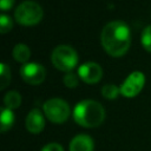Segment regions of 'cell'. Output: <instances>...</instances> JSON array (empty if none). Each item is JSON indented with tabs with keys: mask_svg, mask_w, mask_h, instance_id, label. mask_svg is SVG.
Segmentation results:
<instances>
[{
	"mask_svg": "<svg viewBox=\"0 0 151 151\" xmlns=\"http://www.w3.org/2000/svg\"><path fill=\"white\" fill-rule=\"evenodd\" d=\"M14 123V113L11 109L7 107H1V117H0V131L6 132L8 131Z\"/></svg>",
	"mask_w": 151,
	"mask_h": 151,
	"instance_id": "obj_11",
	"label": "cell"
},
{
	"mask_svg": "<svg viewBox=\"0 0 151 151\" xmlns=\"http://www.w3.org/2000/svg\"><path fill=\"white\" fill-rule=\"evenodd\" d=\"M42 8L41 6L32 0H25L18 5L14 11L15 20L25 26H32L38 24L42 19Z\"/></svg>",
	"mask_w": 151,
	"mask_h": 151,
	"instance_id": "obj_3",
	"label": "cell"
},
{
	"mask_svg": "<svg viewBox=\"0 0 151 151\" xmlns=\"http://www.w3.org/2000/svg\"><path fill=\"white\" fill-rule=\"evenodd\" d=\"M63 81L65 84V86L72 88V87H76L78 85V76L76 73H72V72H68L64 76L63 78Z\"/></svg>",
	"mask_w": 151,
	"mask_h": 151,
	"instance_id": "obj_18",
	"label": "cell"
},
{
	"mask_svg": "<svg viewBox=\"0 0 151 151\" xmlns=\"http://www.w3.org/2000/svg\"><path fill=\"white\" fill-rule=\"evenodd\" d=\"M12 27H13L12 19L8 15H6L5 13H2L0 15V32L2 34L4 33H7V32H9L12 29Z\"/></svg>",
	"mask_w": 151,
	"mask_h": 151,
	"instance_id": "obj_17",
	"label": "cell"
},
{
	"mask_svg": "<svg viewBox=\"0 0 151 151\" xmlns=\"http://www.w3.org/2000/svg\"><path fill=\"white\" fill-rule=\"evenodd\" d=\"M41 151H64V149L58 143H50V144L45 145Z\"/></svg>",
	"mask_w": 151,
	"mask_h": 151,
	"instance_id": "obj_19",
	"label": "cell"
},
{
	"mask_svg": "<svg viewBox=\"0 0 151 151\" xmlns=\"http://www.w3.org/2000/svg\"><path fill=\"white\" fill-rule=\"evenodd\" d=\"M51 60L58 70L68 72L76 67L78 63V54L70 45H58L52 51Z\"/></svg>",
	"mask_w": 151,
	"mask_h": 151,
	"instance_id": "obj_4",
	"label": "cell"
},
{
	"mask_svg": "<svg viewBox=\"0 0 151 151\" xmlns=\"http://www.w3.org/2000/svg\"><path fill=\"white\" fill-rule=\"evenodd\" d=\"M140 42L143 47L151 52V25H147L143 31H142V37H140Z\"/></svg>",
	"mask_w": 151,
	"mask_h": 151,
	"instance_id": "obj_16",
	"label": "cell"
},
{
	"mask_svg": "<svg viewBox=\"0 0 151 151\" xmlns=\"http://www.w3.org/2000/svg\"><path fill=\"white\" fill-rule=\"evenodd\" d=\"M144 84H145L144 73L139 71H133L126 77V79L120 85L119 87L120 94H123L126 98H132L142 91Z\"/></svg>",
	"mask_w": 151,
	"mask_h": 151,
	"instance_id": "obj_6",
	"label": "cell"
},
{
	"mask_svg": "<svg viewBox=\"0 0 151 151\" xmlns=\"http://www.w3.org/2000/svg\"><path fill=\"white\" fill-rule=\"evenodd\" d=\"M93 139L88 134H78L70 143V151H93Z\"/></svg>",
	"mask_w": 151,
	"mask_h": 151,
	"instance_id": "obj_10",
	"label": "cell"
},
{
	"mask_svg": "<svg viewBox=\"0 0 151 151\" xmlns=\"http://www.w3.org/2000/svg\"><path fill=\"white\" fill-rule=\"evenodd\" d=\"M20 76L26 83L31 85H39L45 80L46 71L41 64L26 63L20 67Z\"/></svg>",
	"mask_w": 151,
	"mask_h": 151,
	"instance_id": "obj_7",
	"label": "cell"
},
{
	"mask_svg": "<svg viewBox=\"0 0 151 151\" xmlns=\"http://www.w3.org/2000/svg\"><path fill=\"white\" fill-rule=\"evenodd\" d=\"M74 122L84 127H97L105 119V110L103 105L96 100L85 99L79 101L73 109Z\"/></svg>",
	"mask_w": 151,
	"mask_h": 151,
	"instance_id": "obj_2",
	"label": "cell"
},
{
	"mask_svg": "<svg viewBox=\"0 0 151 151\" xmlns=\"http://www.w3.org/2000/svg\"><path fill=\"white\" fill-rule=\"evenodd\" d=\"M44 113L52 123L61 124L67 120L70 116L68 104L60 98H51L44 103Z\"/></svg>",
	"mask_w": 151,
	"mask_h": 151,
	"instance_id": "obj_5",
	"label": "cell"
},
{
	"mask_svg": "<svg viewBox=\"0 0 151 151\" xmlns=\"http://www.w3.org/2000/svg\"><path fill=\"white\" fill-rule=\"evenodd\" d=\"M4 104L7 109H17L21 104V96L17 91H8L4 97Z\"/></svg>",
	"mask_w": 151,
	"mask_h": 151,
	"instance_id": "obj_13",
	"label": "cell"
},
{
	"mask_svg": "<svg viewBox=\"0 0 151 151\" xmlns=\"http://www.w3.org/2000/svg\"><path fill=\"white\" fill-rule=\"evenodd\" d=\"M13 57H14V59L17 61L26 64V61L31 57V51H29L27 45H25V44H17L13 47Z\"/></svg>",
	"mask_w": 151,
	"mask_h": 151,
	"instance_id": "obj_12",
	"label": "cell"
},
{
	"mask_svg": "<svg viewBox=\"0 0 151 151\" xmlns=\"http://www.w3.org/2000/svg\"><path fill=\"white\" fill-rule=\"evenodd\" d=\"M78 76L81 80H84L87 84H94L98 83L101 79L103 76V68L98 63L94 61H87L79 66L78 68Z\"/></svg>",
	"mask_w": 151,
	"mask_h": 151,
	"instance_id": "obj_8",
	"label": "cell"
},
{
	"mask_svg": "<svg viewBox=\"0 0 151 151\" xmlns=\"http://www.w3.org/2000/svg\"><path fill=\"white\" fill-rule=\"evenodd\" d=\"M9 80H11L9 67L5 63H1L0 64V90L6 88L7 85L9 84Z\"/></svg>",
	"mask_w": 151,
	"mask_h": 151,
	"instance_id": "obj_14",
	"label": "cell"
},
{
	"mask_svg": "<svg viewBox=\"0 0 151 151\" xmlns=\"http://www.w3.org/2000/svg\"><path fill=\"white\" fill-rule=\"evenodd\" d=\"M100 42L110 55L122 57L127 52L131 44L129 26L120 20L110 21L101 29Z\"/></svg>",
	"mask_w": 151,
	"mask_h": 151,
	"instance_id": "obj_1",
	"label": "cell"
},
{
	"mask_svg": "<svg viewBox=\"0 0 151 151\" xmlns=\"http://www.w3.org/2000/svg\"><path fill=\"white\" fill-rule=\"evenodd\" d=\"M120 93L119 87H117L114 84H106L101 87V94L106 99H114Z\"/></svg>",
	"mask_w": 151,
	"mask_h": 151,
	"instance_id": "obj_15",
	"label": "cell"
},
{
	"mask_svg": "<svg viewBox=\"0 0 151 151\" xmlns=\"http://www.w3.org/2000/svg\"><path fill=\"white\" fill-rule=\"evenodd\" d=\"M25 125H26L27 131H29L31 133L41 132L45 127V118H44V114L41 113V111L39 109L31 110L26 117Z\"/></svg>",
	"mask_w": 151,
	"mask_h": 151,
	"instance_id": "obj_9",
	"label": "cell"
},
{
	"mask_svg": "<svg viewBox=\"0 0 151 151\" xmlns=\"http://www.w3.org/2000/svg\"><path fill=\"white\" fill-rule=\"evenodd\" d=\"M14 4V0H0V8L2 12L8 11Z\"/></svg>",
	"mask_w": 151,
	"mask_h": 151,
	"instance_id": "obj_20",
	"label": "cell"
}]
</instances>
